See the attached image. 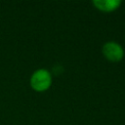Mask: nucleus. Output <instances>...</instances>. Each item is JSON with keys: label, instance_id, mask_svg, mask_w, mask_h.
Wrapping results in <instances>:
<instances>
[{"label": "nucleus", "instance_id": "obj_1", "mask_svg": "<svg viewBox=\"0 0 125 125\" xmlns=\"http://www.w3.org/2000/svg\"><path fill=\"white\" fill-rule=\"evenodd\" d=\"M30 86L36 92L47 91L52 84V75L49 70L39 68L35 70L30 76Z\"/></svg>", "mask_w": 125, "mask_h": 125}, {"label": "nucleus", "instance_id": "obj_2", "mask_svg": "<svg viewBox=\"0 0 125 125\" xmlns=\"http://www.w3.org/2000/svg\"><path fill=\"white\" fill-rule=\"evenodd\" d=\"M102 51L104 57L111 62H118L124 57V50L122 46L114 41H108L104 44Z\"/></svg>", "mask_w": 125, "mask_h": 125}, {"label": "nucleus", "instance_id": "obj_3", "mask_svg": "<svg viewBox=\"0 0 125 125\" xmlns=\"http://www.w3.org/2000/svg\"><path fill=\"white\" fill-rule=\"evenodd\" d=\"M93 4L100 11L110 13L119 8V6L121 5V1L119 0H95L93 1Z\"/></svg>", "mask_w": 125, "mask_h": 125}]
</instances>
